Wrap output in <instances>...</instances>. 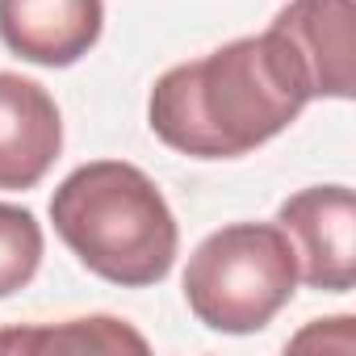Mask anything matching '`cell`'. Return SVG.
<instances>
[{
    "mask_svg": "<svg viewBox=\"0 0 356 356\" xmlns=\"http://www.w3.org/2000/svg\"><path fill=\"white\" fill-rule=\"evenodd\" d=\"M0 352H147V339L122 318H67L59 327L0 331Z\"/></svg>",
    "mask_w": 356,
    "mask_h": 356,
    "instance_id": "8",
    "label": "cell"
},
{
    "mask_svg": "<svg viewBox=\"0 0 356 356\" xmlns=\"http://www.w3.org/2000/svg\"><path fill=\"white\" fill-rule=\"evenodd\" d=\"M268 30L289 47L310 97H356V0H289Z\"/></svg>",
    "mask_w": 356,
    "mask_h": 356,
    "instance_id": "5",
    "label": "cell"
},
{
    "mask_svg": "<svg viewBox=\"0 0 356 356\" xmlns=\"http://www.w3.org/2000/svg\"><path fill=\"white\" fill-rule=\"evenodd\" d=\"M310 84L289 47L264 30L168 67L147 101L155 138L193 159H239L298 122Z\"/></svg>",
    "mask_w": 356,
    "mask_h": 356,
    "instance_id": "1",
    "label": "cell"
},
{
    "mask_svg": "<svg viewBox=\"0 0 356 356\" xmlns=\"http://www.w3.org/2000/svg\"><path fill=\"white\" fill-rule=\"evenodd\" d=\"M42 227L30 210L0 202V298L26 289L42 264Z\"/></svg>",
    "mask_w": 356,
    "mask_h": 356,
    "instance_id": "9",
    "label": "cell"
},
{
    "mask_svg": "<svg viewBox=\"0 0 356 356\" xmlns=\"http://www.w3.org/2000/svg\"><path fill=\"white\" fill-rule=\"evenodd\" d=\"M51 222L88 273L122 289L159 285L181 248L163 193L126 159L80 163L51 197Z\"/></svg>",
    "mask_w": 356,
    "mask_h": 356,
    "instance_id": "2",
    "label": "cell"
},
{
    "mask_svg": "<svg viewBox=\"0 0 356 356\" xmlns=\"http://www.w3.org/2000/svg\"><path fill=\"white\" fill-rule=\"evenodd\" d=\"M63 151L55 97L17 72H0V189H34Z\"/></svg>",
    "mask_w": 356,
    "mask_h": 356,
    "instance_id": "6",
    "label": "cell"
},
{
    "mask_svg": "<svg viewBox=\"0 0 356 356\" xmlns=\"http://www.w3.org/2000/svg\"><path fill=\"white\" fill-rule=\"evenodd\" d=\"M298 289V260L277 222H231L197 243L185 268L193 318L222 335L264 331Z\"/></svg>",
    "mask_w": 356,
    "mask_h": 356,
    "instance_id": "3",
    "label": "cell"
},
{
    "mask_svg": "<svg viewBox=\"0 0 356 356\" xmlns=\"http://www.w3.org/2000/svg\"><path fill=\"white\" fill-rule=\"evenodd\" d=\"M105 30L101 0H0V38L38 67L80 63Z\"/></svg>",
    "mask_w": 356,
    "mask_h": 356,
    "instance_id": "7",
    "label": "cell"
},
{
    "mask_svg": "<svg viewBox=\"0 0 356 356\" xmlns=\"http://www.w3.org/2000/svg\"><path fill=\"white\" fill-rule=\"evenodd\" d=\"M277 227L293 248L298 281L323 293L356 285V197L348 185H314L285 197Z\"/></svg>",
    "mask_w": 356,
    "mask_h": 356,
    "instance_id": "4",
    "label": "cell"
}]
</instances>
